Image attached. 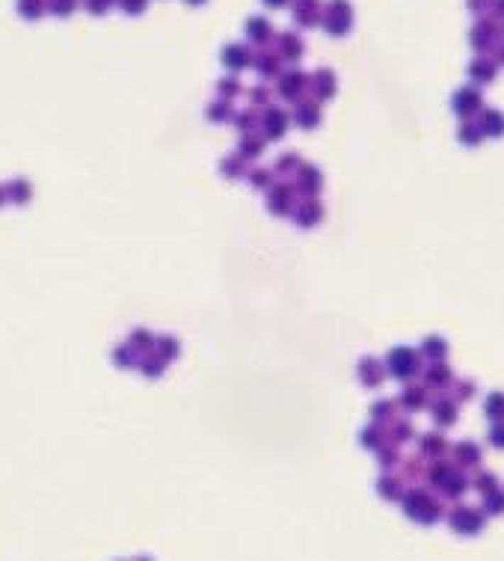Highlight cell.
<instances>
[{
  "mask_svg": "<svg viewBox=\"0 0 504 561\" xmlns=\"http://www.w3.org/2000/svg\"><path fill=\"white\" fill-rule=\"evenodd\" d=\"M493 75H495V69H493L490 60H475V62H472V77H478V80H493Z\"/></svg>",
  "mask_w": 504,
  "mask_h": 561,
  "instance_id": "cell-1",
  "label": "cell"
},
{
  "mask_svg": "<svg viewBox=\"0 0 504 561\" xmlns=\"http://www.w3.org/2000/svg\"><path fill=\"white\" fill-rule=\"evenodd\" d=\"M125 6L133 12V9H143V0H125Z\"/></svg>",
  "mask_w": 504,
  "mask_h": 561,
  "instance_id": "cell-5",
  "label": "cell"
},
{
  "mask_svg": "<svg viewBox=\"0 0 504 561\" xmlns=\"http://www.w3.org/2000/svg\"><path fill=\"white\" fill-rule=\"evenodd\" d=\"M481 104V95L475 92V89H463L460 95H457V107L460 110H472V107H478Z\"/></svg>",
  "mask_w": 504,
  "mask_h": 561,
  "instance_id": "cell-2",
  "label": "cell"
},
{
  "mask_svg": "<svg viewBox=\"0 0 504 561\" xmlns=\"http://www.w3.org/2000/svg\"><path fill=\"white\" fill-rule=\"evenodd\" d=\"M495 9H498V12L504 15V0H495Z\"/></svg>",
  "mask_w": 504,
  "mask_h": 561,
  "instance_id": "cell-6",
  "label": "cell"
},
{
  "mask_svg": "<svg viewBox=\"0 0 504 561\" xmlns=\"http://www.w3.org/2000/svg\"><path fill=\"white\" fill-rule=\"evenodd\" d=\"M249 33H252V36H264V33H267L264 18H256V21H252V24H249Z\"/></svg>",
  "mask_w": 504,
  "mask_h": 561,
  "instance_id": "cell-4",
  "label": "cell"
},
{
  "mask_svg": "<svg viewBox=\"0 0 504 561\" xmlns=\"http://www.w3.org/2000/svg\"><path fill=\"white\" fill-rule=\"evenodd\" d=\"M190 4H199V0H190Z\"/></svg>",
  "mask_w": 504,
  "mask_h": 561,
  "instance_id": "cell-8",
  "label": "cell"
},
{
  "mask_svg": "<svg viewBox=\"0 0 504 561\" xmlns=\"http://www.w3.org/2000/svg\"><path fill=\"white\" fill-rule=\"evenodd\" d=\"M223 57H226V62H229V65H241V62L246 60V54H243V48H238V45H231V48H229V51H226Z\"/></svg>",
  "mask_w": 504,
  "mask_h": 561,
  "instance_id": "cell-3",
  "label": "cell"
},
{
  "mask_svg": "<svg viewBox=\"0 0 504 561\" xmlns=\"http://www.w3.org/2000/svg\"><path fill=\"white\" fill-rule=\"evenodd\" d=\"M267 4H285V0H267Z\"/></svg>",
  "mask_w": 504,
  "mask_h": 561,
  "instance_id": "cell-7",
  "label": "cell"
},
{
  "mask_svg": "<svg viewBox=\"0 0 504 561\" xmlns=\"http://www.w3.org/2000/svg\"><path fill=\"white\" fill-rule=\"evenodd\" d=\"M501 60H504V51H501Z\"/></svg>",
  "mask_w": 504,
  "mask_h": 561,
  "instance_id": "cell-9",
  "label": "cell"
}]
</instances>
